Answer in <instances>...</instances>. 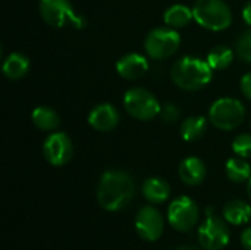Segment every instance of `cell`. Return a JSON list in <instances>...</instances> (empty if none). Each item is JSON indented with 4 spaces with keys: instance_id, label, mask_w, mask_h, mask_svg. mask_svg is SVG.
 Instances as JSON below:
<instances>
[{
    "instance_id": "6da1fadb",
    "label": "cell",
    "mask_w": 251,
    "mask_h": 250,
    "mask_svg": "<svg viewBox=\"0 0 251 250\" xmlns=\"http://www.w3.org/2000/svg\"><path fill=\"white\" fill-rule=\"evenodd\" d=\"M135 194V183L129 174L119 169H109L101 174L97 186V200L109 212L124 209Z\"/></svg>"
},
{
    "instance_id": "7a4b0ae2",
    "label": "cell",
    "mask_w": 251,
    "mask_h": 250,
    "mask_svg": "<svg viewBox=\"0 0 251 250\" xmlns=\"http://www.w3.org/2000/svg\"><path fill=\"white\" fill-rule=\"evenodd\" d=\"M171 78L176 87L185 91H199L213 78V69L200 57L184 56L176 60L171 69Z\"/></svg>"
},
{
    "instance_id": "3957f363",
    "label": "cell",
    "mask_w": 251,
    "mask_h": 250,
    "mask_svg": "<svg viewBox=\"0 0 251 250\" xmlns=\"http://www.w3.org/2000/svg\"><path fill=\"white\" fill-rule=\"evenodd\" d=\"M193 15L194 21L209 31H224L232 24V12L224 0H197Z\"/></svg>"
},
{
    "instance_id": "277c9868",
    "label": "cell",
    "mask_w": 251,
    "mask_h": 250,
    "mask_svg": "<svg viewBox=\"0 0 251 250\" xmlns=\"http://www.w3.org/2000/svg\"><path fill=\"white\" fill-rule=\"evenodd\" d=\"M246 119V106L232 97H222L213 102L209 109V121L222 131H231L240 127Z\"/></svg>"
},
{
    "instance_id": "5b68a950",
    "label": "cell",
    "mask_w": 251,
    "mask_h": 250,
    "mask_svg": "<svg viewBox=\"0 0 251 250\" xmlns=\"http://www.w3.org/2000/svg\"><path fill=\"white\" fill-rule=\"evenodd\" d=\"M181 46V35L175 28L171 27H157L151 29L146 40L144 49L149 57L154 60H163L174 56Z\"/></svg>"
},
{
    "instance_id": "8992f818",
    "label": "cell",
    "mask_w": 251,
    "mask_h": 250,
    "mask_svg": "<svg viewBox=\"0 0 251 250\" xmlns=\"http://www.w3.org/2000/svg\"><path fill=\"white\" fill-rule=\"evenodd\" d=\"M40 15L44 22L54 28L72 25L81 29L85 27V19L75 12L69 0H40Z\"/></svg>"
},
{
    "instance_id": "52a82bcc",
    "label": "cell",
    "mask_w": 251,
    "mask_h": 250,
    "mask_svg": "<svg viewBox=\"0 0 251 250\" xmlns=\"http://www.w3.org/2000/svg\"><path fill=\"white\" fill-rule=\"evenodd\" d=\"M124 108L134 119L146 122L159 116L162 105L151 91L141 87H134L125 93Z\"/></svg>"
},
{
    "instance_id": "ba28073f",
    "label": "cell",
    "mask_w": 251,
    "mask_h": 250,
    "mask_svg": "<svg viewBox=\"0 0 251 250\" xmlns=\"http://www.w3.org/2000/svg\"><path fill=\"white\" fill-rule=\"evenodd\" d=\"M199 206L197 203L188 196L176 197L168 208V221L172 228L181 233H187L199 221Z\"/></svg>"
},
{
    "instance_id": "9c48e42d",
    "label": "cell",
    "mask_w": 251,
    "mask_h": 250,
    "mask_svg": "<svg viewBox=\"0 0 251 250\" xmlns=\"http://www.w3.org/2000/svg\"><path fill=\"white\" fill-rule=\"evenodd\" d=\"M231 233L226 221L213 215H209L199 228V242L206 250H221L228 246Z\"/></svg>"
},
{
    "instance_id": "30bf717a",
    "label": "cell",
    "mask_w": 251,
    "mask_h": 250,
    "mask_svg": "<svg viewBox=\"0 0 251 250\" xmlns=\"http://www.w3.org/2000/svg\"><path fill=\"white\" fill-rule=\"evenodd\" d=\"M43 155L50 165L63 167L71 161L74 155L72 140L69 139L68 134L62 131H54L44 140Z\"/></svg>"
},
{
    "instance_id": "8fae6325",
    "label": "cell",
    "mask_w": 251,
    "mask_h": 250,
    "mask_svg": "<svg viewBox=\"0 0 251 250\" xmlns=\"http://www.w3.org/2000/svg\"><path fill=\"white\" fill-rule=\"evenodd\" d=\"M135 230L146 242H156L163 234V217L153 206H144L137 212Z\"/></svg>"
},
{
    "instance_id": "7c38bea8",
    "label": "cell",
    "mask_w": 251,
    "mask_h": 250,
    "mask_svg": "<svg viewBox=\"0 0 251 250\" xmlns=\"http://www.w3.org/2000/svg\"><path fill=\"white\" fill-rule=\"evenodd\" d=\"M88 124L91 128L100 133H109L119 124V112L112 103L97 105L88 115Z\"/></svg>"
},
{
    "instance_id": "4fadbf2b",
    "label": "cell",
    "mask_w": 251,
    "mask_h": 250,
    "mask_svg": "<svg viewBox=\"0 0 251 250\" xmlns=\"http://www.w3.org/2000/svg\"><path fill=\"white\" fill-rule=\"evenodd\" d=\"M149 71V60L140 53H128L116 62V72L128 81L140 80Z\"/></svg>"
},
{
    "instance_id": "5bb4252c",
    "label": "cell",
    "mask_w": 251,
    "mask_h": 250,
    "mask_svg": "<svg viewBox=\"0 0 251 250\" xmlns=\"http://www.w3.org/2000/svg\"><path fill=\"white\" fill-rule=\"evenodd\" d=\"M206 172L207 171H206L204 162L196 156L185 158L181 162L179 169H178V174H179V178L182 180V183L187 186H191V187L201 184L206 178Z\"/></svg>"
},
{
    "instance_id": "9a60e30c",
    "label": "cell",
    "mask_w": 251,
    "mask_h": 250,
    "mask_svg": "<svg viewBox=\"0 0 251 250\" xmlns=\"http://www.w3.org/2000/svg\"><path fill=\"white\" fill-rule=\"evenodd\" d=\"M171 187L160 177H150L143 183V196L153 205H160L169 199Z\"/></svg>"
},
{
    "instance_id": "2e32d148",
    "label": "cell",
    "mask_w": 251,
    "mask_h": 250,
    "mask_svg": "<svg viewBox=\"0 0 251 250\" xmlns=\"http://www.w3.org/2000/svg\"><path fill=\"white\" fill-rule=\"evenodd\" d=\"M3 75L9 80H21L29 71V59L22 53H10L3 60Z\"/></svg>"
},
{
    "instance_id": "e0dca14e",
    "label": "cell",
    "mask_w": 251,
    "mask_h": 250,
    "mask_svg": "<svg viewBox=\"0 0 251 250\" xmlns=\"http://www.w3.org/2000/svg\"><path fill=\"white\" fill-rule=\"evenodd\" d=\"M224 220L232 225H243L251 220V206L240 199L231 200L224 208Z\"/></svg>"
},
{
    "instance_id": "ac0fdd59",
    "label": "cell",
    "mask_w": 251,
    "mask_h": 250,
    "mask_svg": "<svg viewBox=\"0 0 251 250\" xmlns=\"http://www.w3.org/2000/svg\"><path fill=\"white\" fill-rule=\"evenodd\" d=\"M194 19L193 7H188L185 4H172L169 6L163 13V21L171 28H184Z\"/></svg>"
},
{
    "instance_id": "d6986e66",
    "label": "cell",
    "mask_w": 251,
    "mask_h": 250,
    "mask_svg": "<svg viewBox=\"0 0 251 250\" xmlns=\"http://www.w3.org/2000/svg\"><path fill=\"white\" fill-rule=\"evenodd\" d=\"M32 124L41 131H54L60 125L59 113L49 106H38L31 113Z\"/></svg>"
},
{
    "instance_id": "ffe728a7",
    "label": "cell",
    "mask_w": 251,
    "mask_h": 250,
    "mask_svg": "<svg viewBox=\"0 0 251 250\" xmlns=\"http://www.w3.org/2000/svg\"><path fill=\"white\" fill-rule=\"evenodd\" d=\"M179 131L185 141H197L207 131V119L204 116H190L182 121Z\"/></svg>"
},
{
    "instance_id": "44dd1931",
    "label": "cell",
    "mask_w": 251,
    "mask_h": 250,
    "mask_svg": "<svg viewBox=\"0 0 251 250\" xmlns=\"http://www.w3.org/2000/svg\"><path fill=\"white\" fill-rule=\"evenodd\" d=\"M226 177L232 183H246L251 177V168L244 158H231L225 165Z\"/></svg>"
},
{
    "instance_id": "7402d4cb",
    "label": "cell",
    "mask_w": 251,
    "mask_h": 250,
    "mask_svg": "<svg viewBox=\"0 0 251 250\" xmlns=\"http://www.w3.org/2000/svg\"><path fill=\"white\" fill-rule=\"evenodd\" d=\"M207 63L213 71H224L234 62V52L228 46H216L207 55Z\"/></svg>"
},
{
    "instance_id": "603a6c76",
    "label": "cell",
    "mask_w": 251,
    "mask_h": 250,
    "mask_svg": "<svg viewBox=\"0 0 251 250\" xmlns=\"http://www.w3.org/2000/svg\"><path fill=\"white\" fill-rule=\"evenodd\" d=\"M235 53H237L238 59H241L243 62L251 63V29L244 31L240 35V38L237 40Z\"/></svg>"
},
{
    "instance_id": "cb8c5ba5",
    "label": "cell",
    "mask_w": 251,
    "mask_h": 250,
    "mask_svg": "<svg viewBox=\"0 0 251 250\" xmlns=\"http://www.w3.org/2000/svg\"><path fill=\"white\" fill-rule=\"evenodd\" d=\"M232 150L240 158H250L251 156V134L243 133L238 134L232 141Z\"/></svg>"
},
{
    "instance_id": "d4e9b609",
    "label": "cell",
    "mask_w": 251,
    "mask_h": 250,
    "mask_svg": "<svg viewBox=\"0 0 251 250\" xmlns=\"http://www.w3.org/2000/svg\"><path fill=\"white\" fill-rule=\"evenodd\" d=\"M159 116H160V119L165 124H175L181 118V111H179V108L175 103H171L169 102V103L162 105V109H160Z\"/></svg>"
},
{
    "instance_id": "484cf974",
    "label": "cell",
    "mask_w": 251,
    "mask_h": 250,
    "mask_svg": "<svg viewBox=\"0 0 251 250\" xmlns=\"http://www.w3.org/2000/svg\"><path fill=\"white\" fill-rule=\"evenodd\" d=\"M240 87H241L243 94L251 102V72H247V74L241 78Z\"/></svg>"
},
{
    "instance_id": "4316f807",
    "label": "cell",
    "mask_w": 251,
    "mask_h": 250,
    "mask_svg": "<svg viewBox=\"0 0 251 250\" xmlns=\"http://www.w3.org/2000/svg\"><path fill=\"white\" fill-rule=\"evenodd\" d=\"M241 245L246 250H251V227L241 233Z\"/></svg>"
},
{
    "instance_id": "83f0119b",
    "label": "cell",
    "mask_w": 251,
    "mask_h": 250,
    "mask_svg": "<svg viewBox=\"0 0 251 250\" xmlns=\"http://www.w3.org/2000/svg\"><path fill=\"white\" fill-rule=\"evenodd\" d=\"M243 19L247 25H251V0H249L243 9Z\"/></svg>"
},
{
    "instance_id": "f1b7e54d",
    "label": "cell",
    "mask_w": 251,
    "mask_h": 250,
    "mask_svg": "<svg viewBox=\"0 0 251 250\" xmlns=\"http://www.w3.org/2000/svg\"><path fill=\"white\" fill-rule=\"evenodd\" d=\"M247 194H249V197H250L251 200V177L250 180L247 181Z\"/></svg>"
},
{
    "instance_id": "f546056e",
    "label": "cell",
    "mask_w": 251,
    "mask_h": 250,
    "mask_svg": "<svg viewBox=\"0 0 251 250\" xmlns=\"http://www.w3.org/2000/svg\"><path fill=\"white\" fill-rule=\"evenodd\" d=\"M176 250H196V249H193V248H187V246H182V248H178Z\"/></svg>"
},
{
    "instance_id": "4dcf8cb0",
    "label": "cell",
    "mask_w": 251,
    "mask_h": 250,
    "mask_svg": "<svg viewBox=\"0 0 251 250\" xmlns=\"http://www.w3.org/2000/svg\"><path fill=\"white\" fill-rule=\"evenodd\" d=\"M250 125H251V121H250Z\"/></svg>"
}]
</instances>
